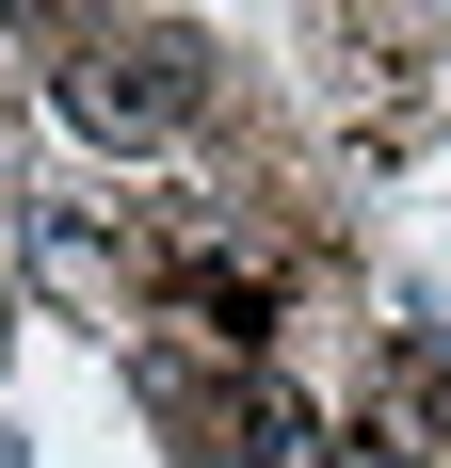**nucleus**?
Segmentation results:
<instances>
[{
    "label": "nucleus",
    "mask_w": 451,
    "mask_h": 468,
    "mask_svg": "<svg viewBox=\"0 0 451 468\" xmlns=\"http://www.w3.org/2000/svg\"><path fill=\"white\" fill-rule=\"evenodd\" d=\"M48 97H65V130H97V145H178L194 97H210V48L194 33H65Z\"/></svg>",
    "instance_id": "obj_1"
},
{
    "label": "nucleus",
    "mask_w": 451,
    "mask_h": 468,
    "mask_svg": "<svg viewBox=\"0 0 451 468\" xmlns=\"http://www.w3.org/2000/svg\"><path fill=\"white\" fill-rule=\"evenodd\" d=\"M242 468H322V404L258 388V404H242Z\"/></svg>",
    "instance_id": "obj_2"
},
{
    "label": "nucleus",
    "mask_w": 451,
    "mask_h": 468,
    "mask_svg": "<svg viewBox=\"0 0 451 468\" xmlns=\"http://www.w3.org/2000/svg\"><path fill=\"white\" fill-rule=\"evenodd\" d=\"M33 275H48V291H113V242H97V210H48V227H33Z\"/></svg>",
    "instance_id": "obj_3"
}]
</instances>
